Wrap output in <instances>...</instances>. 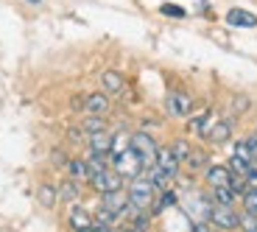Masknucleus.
<instances>
[{
    "mask_svg": "<svg viewBox=\"0 0 257 232\" xmlns=\"http://www.w3.org/2000/svg\"><path fill=\"white\" fill-rule=\"evenodd\" d=\"M154 185L148 182V176H137L132 179L128 185V207H135V210H146V207L154 204Z\"/></svg>",
    "mask_w": 257,
    "mask_h": 232,
    "instance_id": "f257e3e1",
    "label": "nucleus"
},
{
    "mask_svg": "<svg viewBox=\"0 0 257 232\" xmlns=\"http://www.w3.org/2000/svg\"><path fill=\"white\" fill-rule=\"evenodd\" d=\"M143 160L137 157V151L128 146L126 151H120V154H115V171L123 176V179H137V176L143 174Z\"/></svg>",
    "mask_w": 257,
    "mask_h": 232,
    "instance_id": "f03ea898",
    "label": "nucleus"
},
{
    "mask_svg": "<svg viewBox=\"0 0 257 232\" xmlns=\"http://www.w3.org/2000/svg\"><path fill=\"white\" fill-rule=\"evenodd\" d=\"M132 149L137 151V157L143 160V165H146V168H154L157 165V154H160V149H157L154 137H148L146 132H137V135H132Z\"/></svg>",
    "mask_w": 257,
    "mask_h": 232,
    "instance_id": "7ed1b4c3",
    "label": "nucleus"
},
{
    "mask_svg": "<svg viewBox=\"0 0 257 232\" xmlns=\"http://www.w3.org/2000/svg\"><path fill=\"white\" fill-rule=\"evenodd\" d=\"M90 185L95 187L98 193H112V190H120L123 187V176L117 174L115 168H103L101 174L90 176Z\"/></svg>",
    "mask_w": 257,
    "mask_h": 232,
    "instance_id": "20e7f679",
    "label": "nucleus"
},
{
    "mask_svg": "<svg viewBox=\"0 0 257 232\" xmlns=\"http://www.w3.org/2000/svg\"><path fill=\"white\" fill-rule=\"evenodd\" d=\"M210 221L212 226H218V229H238L240 226V215L232 210V207H224V204H215L210 210Z\"/></svg>",
    "mask_w": 257,
    "mask_h": 232,
    "instance_id": "39448f33",
    "label": "nucleus"
},
{
    "mask_svg": "<svg viewBox=\"0 0 257 232\" xmlns=\"http://www.w3.org/2000/svg\"><path fill=\"white\" fill-rule=\"evenodd\" d=\"M101 207L112 215H123L128 210V193H123V187L112 193H101Z\"/></svg>",
    "mask_w": 257,
    "mask_h": 232,
    "instance_id": "423d86ee",
    "label": "nucleus"
},
{
    "mask_svg": "<svg viewBox=\"0 0 257 232\" xmlns=\"http://www.w3.org/2000/svg\"><path fill=\"white\" fill-rule=\"evenodd\" d=\"M190 95L187 92H171L168 95V115H174V118H187L190 115Z\"/></svg>",
    "mask_w": 257,
    "mask_h": 232,
    "instance_id": "0eeeda50",
    "label": "nucleus"
},
{
    "mask_svg": "<svg viewBox=\"0 0 257 232\" xmlns=\"http://www.w3.org/2000/svg\"><path fill=\"white\" fill-rule=\"evenodd\" d=\"M84 109H87V115H106L109 112V95L106 92H90L84 98Z\"/></svg>",
    "mask_w": 257,
    "mask_h": 232,
    "instance_id": "6e6552de",
    "label": "nucleus"
},
{
    "mask_svg": "<svg viewBox=\"0 0 257 232\" xmlns=\"http://www.w3.org/2000/svg\"><path fill=\"white\" fill-rule=\"evenodd\" d=\"M157 171H162V174L168 176V179H174L176 171H179V160L174 157V151L171 149H160V154H157Z\"/></svg>",
    "mask_w": 257,
    "mask_h": 232,
    "instance_id": "1a4fd4ad",
    "label": "nucleus"
},
{
    "mask_svg": "<svg viewBox=\"0 0 257 232\" xmlns=\"http://www.w3.org/2000/svg\"><path fill=\"white\" fill-rule=\"evenodd\" d=\"M226 23L235 26V28H254L257 17L251 12H246V9H229V12H226Z\"/></svg>",
    "mask_w": 257,
    "mask_h": 232,
    "instance_id": "9d476101",
    "label": "nucleus"
},
{
    "mask_svg": "<svg viewBox=\"0 0 257 232\" xmlns=\"http://www.w3.org/2000/svg\"><path fill=\"white\" fill-rule=\"evenodd\" d=\"M70 226L76 232H90L92 226H95V221H92V215L84 210V207H73L70 210Z\"/></svg>",
    "mask_w": 257,
    "mask_h": 232,
    "instance_id": "9b49d317",
    "label": "nucleus"
},
{
    "mask_svg": "<svg viewBox=\"0 0 257 232\" xmlns=\"http://www.w3.org/2000/svg\"><path fill=\"white\" fill-rule=\"evenodd\" d=\"M207 182H210L212 187H224L232 182V171L226 165H210L207 168Z\"/></svg>",
    "mask_w": 257,
    "mask_h": 232,
    "instance_id": "f8f14e48",
    "label": "nucleus"
},
{
    "mask_svg": "<svg viewBox=\"0 0 257 232\" xmlns=\"http://www.w3.org/2000/svg\"><path fill=\"white\" fill-rule=\"evenodd\" d=\"M101 81H103V92H112V95H120L123 87H126V81H123V76L117 70H106L101 76Z\"/></svg>",
    "mask_w": 257,
    "mask_h": 232,
    "instance_id": "ddd939ff",
    "label": "nucleus"
},
{
    "mask_svg": "<svg viewBox=\"0 0 257 232\" xmlns=\"http://www.w3.org/2000/svg\"><path fill=\"white\" fill-rule=\"evenodd\" d=\"M229 135H232V121H215V123H212V129H210V135H207V140L226 143V140H229Z\"/></svg>",
    "mask_w": 257,
    "mask_h": 232,
    "instance_id": "4468645a",
    "label": "nucleus"
},
{
    "mask_svg": "<svg viewBox=\"0 0 257 232\" xmlns=\"http://www.w3.org/2000/svg\"><path fill=\"white\" fill-rule=\"evenodd\" d=\"M90 151H95V154H109L112 151V137L106 135V132L90 135Z\"/></svg>",
    "mask_w": 257,
    "mask_h": 232,
    "instance_id": "2eb2a0df",
    "label": "nucleus"
},
{
    "mask_svg": "<svg viewBox=\"0 0 257 232\" xmlns=\"http://www.w3.org/2000/svg\"><path fill=\"white\" fill-rule=\"evenodd\" d=\"M235 190H232L229 185H224V187H212V199H215V204H224V207H232L235 204Z\"/></svg>",
    "mask_w": 257,
    "mask_h": 232,
    "instance_id": "dca6fc26",
    "label": "nucleus"
},
{
    "mask_svg": "<svg viewBox=\"0 0 257 232\" xmlns=\"http://www.w3.org/2000/svg\"><path fill=\"white\" fill-rule=\"evenodd\" d=\"M81 132H87V135H98V132H106V121H103V115H87V121H84Z\"/></svg>",
    "mask_w": 257,
    "mask_h": 232,
    "instance_id": "f3484780",
    "label": "nucleus"
},
{
    "mask_svg": "<svg viewBox=\"0 0 257 232\" xmlns=\"http://www.w3.org/2000/svg\"><path fill=\"white\" fill-rule=\"evenodd\" d=\"M67 168H70L73 179H78V182H90V168H87V160H73Z\"/></svg>",
    "mask_w": 257,
    "mask_h": 232,
    "instance_id": "a211bd4d",
    "label": "nucleus"
},
{
    "mask_svg": "<svg viewBox=\"0 0 257 232\" xmlns=\"http://www.w3.org/2000/svg\"><path fill=\"white\" fill-rule=\"evenodd\" d=\"M87 168H90V176L92 174H101L106 165V154H95V151H90V157H87Z\"/></svg>",
    "mask_w": 257,
    "mask_h": 232,
    "instance_id": "6ab92c4d",
    "label": "nucleus"
},
{
    "mask_svg": "<svg viewBox=\"0 0 257 232\" xmlns=\"http://www.w3.org/2000/svg\"><path fill=\"white\" fill-rule=\"evenodd\" d=\"M56 199H59V193L53 190L51 185H42V187H39V201H42L45 207H56Z\"/></svg>",
    "mask_w": 257,
    "mask_h": 232,
    "instance_id": "aec40b11",
    "label": "nucleus"
},
{
    "mask_svg": "<svg viewBox=\"0 0 257 232\" xmlns=\"http://www.w3.org/2000/svg\"><path fill=\"white\" fill-rule=\"evenodd\" d=\"M249 168H251V162H246V160H240V157H235V154H232L229 171H232L235 176H246V174H249Z\"/></svg>",
    "mask_w": 257,
    "mask_h": 232,
    "instance_id": "412c9836",
    "label": "nucleus"
},
{
    "mask_svg": "<svg viewBox=\"0 0 257 232\" xmlns=\"http://www.w3.org/2000/svg\"><path fill=\"white\" fill-rule=\"evenodd\" d=\"M171 151H174V157L179 160V165L187 162V157H190V146H187V140H179L176 146H171Z\"/></svg>",
    "mask_w": 257,
    "mask_h": 232,
    "instance_id": "4be33fe9",
    "label": "nucleus"
},
{
    "mask_svg": "<svg viewBox=\"0 0 257 232\" xmlns=\"http://www.w3.org/2000/svg\"><path fill=\"white\" fill-rule=\"evenodd\" d=\"M128 146H132V137L128 135H115L112 137V154H120V151H126Z\"/></svg>",
    "mask_w": 257,
    "mask_h": 232,
    "instance_id": "5701e85b",
    "label": "nucleus"
},
{
    "mask_svg": "<svg viewBox=\"0 0 257 232\" xmlns=\"http://www.w3.org/2000/svg\"><path fill=\"white\" fill-rule=\"evenodd\" d=\"M235 157H240V160H246V162H254V157H251L249 143H246V140H238V143H235Z\"/></svg>",
    "mask_w": 257,
    "mask_h": 232,
    "instance_id": "b1692460",
    "label": "nucleus"
},
{
    "mask_svg": "<svg viewBox=\"0 0 257 232\" xmlns=\"http://www.w3.org/2000/svg\"><path fill=\"white\" fill-rule=\"evenodd\" d=\"M78 196V187L73 185V182H64L62 185V190H59V199H64V201H73Z\"/></svg>",
    "mask_w": 257,
    "mask_h": 232,
    "instance_id": "393cba45",
    "label": "nucleus"
},
{
    "mask_svg": "<svg viewBox=\"0 0 257 232\" xmlns=\"http://www.w3.org/2000/svg\"><path fill=\"white\" fill-rule=\"evenodd\" d=\"M240 229H243V232H257V215L254 213L240 215Z\"/></svg>",
    "mask_w": 257,
    "mask_h": 232,
    "instance_id": "a878e982",
    "label": "nucleus"
},
{
    "mask_svg": "<svg viewBox=\"0 0 257 232\" xmlns=\"http://www.w3.org/2000/svg\"><path fill=\"white\" fill-rule=\"evenodd\" d=\"M165 17H185V9L182 6H174V3H162V9H160Z\"/></svg>",
    "mask_w": 257,
    "mask_h": 232,
    "instance_id": "bb28decb",
    "label": "nucleus"
},
{
    "mask_svg": "<svg viewBox=\"0 0 257 232\" xmlns=\"http://www.w3.org/2000/svg\"><path fill=\"white\" fill-rule=\"evenodd\" d=\"M246 182H249V187H257V160L251 162L249 174H246Z\"/></svg>",
    "mask_w": 257,
    "mask_h": 232,
    "instance_id": "cd10ccee",
    "label": "nucleus"
},
{
    "mask_svg": "<svg viewBox=\"0 0 257 232\" xmlns=\"http://www.w3.org/2000/svg\"><path fill=\"white\" fill-rule=\"evenodd\" d=\"M174 201H176V196L168 190V193H162V199H160V204H157V210H162V207H171Z\"/></svg>",
    "mask_w": 257,
    "mask_h": 232,
    "instance_id": "c85d7f7f",
    "label": "nucleus"
},
{
    "mask_svg": "<svg viewBox=\"0 0 257 232\" xmlns=\"http://www.w3.org/2000/svg\"><path fill=\"white\" fill-rule=\"evenodd\" d=\"M246 143H249V151H251V157H254V160H257V135H251V137H249V140H246Z\"/></svg>",
    "mask_w": 257,
    "mask_h": 232,
    "instance_id": "c756f323",
    "label": "nucleus"
},
{
    "mask_svg": "<svg viewBox=\"0 0 257 232\" xmlns=\"http://www.w3.org/2000/svg\"><path fill=\"white\" fill-rule=\"evenodd\" d=\"M90 232H112V226H106V224H95Z\"/></svg>",
    "mask_w": 257,
    "mask_h": 232,
    "instance_id": "7c9ffc66",
    "label": "nucleus"
},
{
    "mask_svg": "<svg viewBox=\"0 0 257 232\" xmlns=\"http://www.w3.org/2000/svg\"><path fill=\"white\" fill-rule=\"evenodd\" d=\"M123 232H143V229H137V226H132V229H123Z\"/></svg>",
    "mask_w": 257,
    "mask_h": 232,
    "instance_id": "2f4dec72",
    "label": "nucleus"
},
{
    "mask_svg": "<svg viewBox=\"0 0 257 232\" xmlns=\"http://www.w3.org/2000/svg\"><path fill=\"white\" fill-rule=\"evenodd\" d=\"M28 3H39V0H28Z\"/></svg>",
    "mask_w": 257,
    "mask_h": 232,
    "instance_id": "473e14b6",
    "label": "nucleus"
},
{
    "mask_svg": "<svg viewBox=\"0 0 257 232\" xmlns=\"http://www.w3.org/2000/svg\"><path fill=\"white\" fill-rule=\"evenodd\" d=\"M254 135H257V132H254Z\"/></svg>",
    "mask_w": 257,
    "mask_h": 232,
    "instance_id": "72a5a7b5",
    "label": "nucleus"
}]
</instances>
